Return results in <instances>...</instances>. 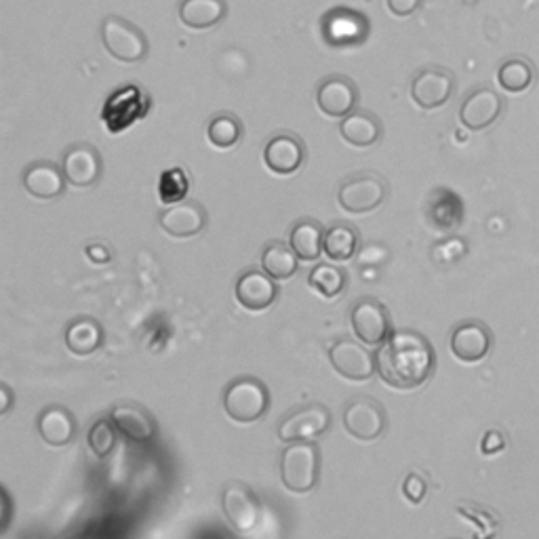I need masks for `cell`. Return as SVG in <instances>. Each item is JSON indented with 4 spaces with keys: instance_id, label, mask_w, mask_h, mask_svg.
Here are the masks:
<instances>
[{
    "instance_id": "1",
    "label": "cell",
    "mask_w": 539,
    "mask_h": 539,
    "mask_svg": "<svg viewBox=\"0 0 539 539\" xmlns=\"http://www.w3.org/2000/svg\"><path fill=\"white\" fill-rule=\"evenodd\" d=\"M436 365L428 339L417 331H396L375 354L379 377L396 390H413L426 384Z\"/></svg>"
},
{
    "instance_id": "2",
    "label": "cell",
    "mask_w": 539,
    "mask_h": 539,
    "mask_svg": "<svg viewBox=\"0 0 539 539\" xmlns=\"http://www.w3.org/2000/svg\"><path fill=\"white\" fill-rule=\"evenodd\" d=\"M99 34H102V43L106 51L114 59H118V62L137 64V62H144V59L148 57L150 43L146 34L121 15L104 17Z\"/></svg>"
},
{
    "instance_id": "3",
    "label": "cell",
    "mask_w": 539,
    "mask_h": 539,
    "mask_svg": "<svg viewBox=\"0 0 539 539\" xmlns=\"http://www.w3.org/2000/svg\"><path fill=\"white\" fill-rule=\"evenodd\" d=\"M270 407V392L257 377H238L224 392V411L238 424H253Z\"/></svg>"
},
{
    "instance_id": "4",
    "label": "cell",
    "mask_w": 539,
    "mask_h": 539,
    "mask_svg": "<svg viewBox=\"0 0 539 539\" xmlns=\"http://www.w3.org/2000/svg\"><path fill=\"white\" fill-rule=\"evenodd\" d=\"M321 455L318 447L310 441H297L283 451L281 478L283 485L293 493H308L318 483Z\"/></svg>"
},
{
    "instance_id": "5",
    "label": "cell",
    "mask_w": 539,
    "mask_h": 539,
    "mask_svg": "<svg viewBox=\"0 0 539 539\" xmlns=\"http://www.w3.org/2000/svg\"><path fill=\"white\" fill-rule=\"evenodd\" d=\"M321 32L325 43L331 47H358L363 45L369 34H371V24L365 13L337 7L325 13L321 22Z\"/></svg>"
},
{
    "instance_id": "6",
    "label": "cell",
    "mask_w": 539,
    "mask_h": 539,
    "mask_svg": "<svg viewBox=\"0 0 539 539\" xmlns=\"http://www.w3.org/2000/svg\"><path fill=\"white\" fill-rule=\"evenodd\" d=\"M388 186L375 173H356L339 186L337 201L348 213H369L384 203Z\"/></svg>"
},
{
    "instance_id": "7",
    "label": "cell",
    "mask_w": 539,
    "mask_h": 539,
    "mask_svg": "<svg viewBox=\"0 0 539 539\" xmlns=\"http://www.w3.org/2000/svg\"><path fill=\"white\" fill-rule=\"evenodd\" d=\"M331 426V413L321 403H310L289 413L283 424L278 426V438L283 443H297V441H314L321 434H325Z\"/></svg>"
},
{
    "instance_id": "8",
    "label": "cell",
    "mask_w": 539,
    "mask_h": 539,
    "mask_svg": "<svg viewBox=\"0 0 539 539\" xmlns=\"http://www.w3.org/2000/svg\"><path fill=\"white\" fill-rule=\"evenodd\" d=\"M386 411L371 396H356L344 409V428L358 441H375L386 430Z\"/></svg>"
},
{
    "instance_id": "9",
    "label": "cell",
    "mask_w": 539,
    "mask_h": 539,
    "mask_svg": "<svg viewBox=\"0 0 539 539\" xmlns=\"http://www.w3.org/2000/svg\"><path fill=\"white\" fill-rule=\"evenodd\" d=\"M354 335L367 346H382L390 337V314L373 297L358 299L350 312Z\"/></svg>"
},
{
    "instance_id": "10",
    "label": "cell",
    "mask_w": 539,
    "mask_h": 539,
    "mask_svg": "<svg viewBox=\"0 0 539 539\" xmlns=\"http://www.w3.org/2000/svg\"><path fill=\"white\" fill-rule=\"evenodd\" d=\"M455 91V76L445 68H424L411 81V99L424 110L445 106Z\"/></svg>"
},
{
    "instance_id": "11",
    "label": "cell",
    "mask_w": 539,
    "mask_h": 539,
    "mask_svg": "<svg viewBox=\"0 0 539 539\" xmlns=\"http://www.w3.org/2000/svg\"><path fill=\"white\" fill-rule=\"evenodd\" d=\"M316 106L329 118H344L358 106V87L352 78L333 74L323 78L316 89Z\"/></svg>"
},
{
    "instance_id": "12",
    "label": "cell",
    "mask_w": 539,
    "mask_h": 539,
    "mask_svg": "<svg viewBox=\"0 0 539 539\" xmlns=\"http://www.w3.org/2000/svg\"><path fill=\"white\" fill-rule=\"evenodd\" d=\"M449 348L457 361L478 363L489 356L493 348V335L481 321H466L451 331Z\"/></svg>"
},
{
    "instance_id": "13",
    "label": "cell",
    "mask_w": 539,
    "mask_h": 539,
    "mask_svg": "<svg viewBox=\"0 0 539 539\" xmlns=\"http://www.w3.org/2000/svg\"><path fill=\"white\" fill-rule=\"evenodd\" d=\"M329 358L333 369L346 379H352V382H365L377 371L375 358L354 339H337L329 350Z\"/></svg>"
},
{
    "instance_id": "14",
    "label": "cell",
    "mask_w": 539,
    "mask_h": 539,
    "mask_svg": "<svg viewBox=\"0 0 539 539\" xmlns=\"http://www.w3.org/2000/svg\"><path fill=\"white\" fill-rule=\"evenodd\" d=\"M62 171L68 179V184L76 188L93 186L104 173V161L91 144H74L66 150Z\"/></svg>"
},
{
    "instance_id": "15",
    "label": "cell",
    "mask_w": 539,
    "mask_h": 539,
    "mask_svg": "<svg viewBox=\"0 0 539 539\" xmlns=\"http://www.w3.org/2000/svg\"><path fill=\"white\" fill-rule=\"evenodd\" d=\"M502 110L504 99L493 89L481 87L464 99L462 108H459V121L470 131H483L502 116Z\"/></svg>"
},
{
    "instance_id": "16",
    "label": "cell",
    "mask_w": 539,
    "mask_h": 539,
    "mask_svg": "<svg viewBox=\"0 0 539 539\" xmlns=\"http://www.w3.org/2000/svg\"><path fill=\"white\" fill-rule=\"evenodd\" d=\"M306 146L293 133H276L264 146V163L276 175H291L304 165Z\"/></svg>"
},
{
    "instance_id": "17",
    "label": "cell",
    "mask_w": 539,
    "mask_h": 539,
    "mask_svg": "<svg viewBox=\"0 0 539 539\" xmlns=\"http://www.w3.org/2000/svg\"><path fill=\"white\" fill-rule=\"evenodd\" d=\"M222 510L232 527L251 531L259 521V502L255 493L243 483H228L222 491Z\"/></svg>"
},
{
    "instance_id": "18",
    "label": "cell",
    "mask_w": 539,
    "mask_h": 539,
    "mask_svg": "<svg viewBox=\"0 0 539 539\" xmlns=\"http://www.w3.org/2000/svg\"><path fill=\"white\" fill-rule=\"evenodd\" d=\"M236 299L238 304L247 310L259 312L266 310L274 304L278 295V287L274 285V278L262 270H247L236 281Z\"/></svg>"
},
{
    "instance_id": "19",
    "label": "cell",
    "mask_w": 539,
    "mask_h": 539,
    "mask_svg": "<svg viewBox=\"0 0 539 539\" xmlns=\"http://www.w3.org/2000/svg\"><path fill=\"white\" fill-rule=\"evenodd\" d=\"M161 228L175 238H190L201 232L207 224V211L196 201H179L165 209L158 217Z\"/></svg>"
},
{
    "instance_id": "20",
    "label": "cell",
    "mask_w": 539,
    "mask_h": 539,
    "mask_svg": "<svg viewBox=\"0 0 539 539\" xmlns=\"http://www.w3.org/2000/svg\"><path fill=\"white\" fill-rule=\"evenodd\" d=\"M22 182L30 196L41 198V201H51V198L64 194L68 179L57 165L47 163V161H38L26 167Z\"/></svg>"
},
{
    "instance_id": "21",
    "label": "cell",
    "mask_w": 539,
    "mask_h": 539,
    "mask_svg": "<svg viewBox=\"0 0 539 539\" xmlns=\"http://www.w3.org/2000/svg\"><path fill=\"white\" fill-rule=\"evenodd\" d=\"M228 15L226 0H179L177 17L190 30H211Z\"/></svg>"
},
{
    "instance_id": "22",
    "label": "cell",
    "mask_w": 539,
    "mask_h": 539,
    "mask_svg": "<svg viewBox=\"0 0 539 539\" xmlns=\"http://www.w3.org/2000/svg\"><path fill=\"white\" fill-rule=\"evenodd\" d=\"M110 419L114 422L118 434H123L135 443H146L156 434L154 417L139 405H118L112 409Z\"/></svg>"
},
{
    "instance_id": "23",
    "label": "cell",
    "mask_w": 539,
    "mask_h": 539,
    "mask_svg": "<svg viewBox=\"0 0 539 539\" xmlns=\"http://www.w3.org/2000/svg\"><path fill=\"white\" fill-rule=\"evenodd\" d=\"M339 133L346 142L354 148H371L379 142V137L384 133L382 121L367 110H354L348 116L342 118L339 123Z\"/></svg>"
},
{
    "instance_id": "24",
    "label": "cell",
    "mask_w": 539,
    "mask_h": 539,
    "mask_svg": "<svg viewBox=\"0 0 539 539\" xmlns=\"http://www.w3.org/2000/svg\"><path fill=\"white\" fill-rule=\"evenodd\" d=\"M36 430L47 445L64 447L72 441L74 432H76L74 415L62 405H51V407L43 409L41 415H38Z\"/></svg>"
},
{
    "instance_id": "25",
    "label": "cell",
    "mask_w": 539,
    "mask_h": 539,
    "mask_svg": "<svg viewBox=\"0 0 539 539\" xmlns=\"http://www.w3.org/2000/svg\"><path fill=\"white\" fill-rule=\"evenodd\" d=\"M464 217V205L459 201V196L451 190L438 188L428 198V219L430 224L443 232L455 230L462 224Z\"/></svg>"
},
{
    "instance_id": "26",
    "label": "cell",
    "mask_w": 539,
    "mask_h": 539,
    "mask_svg": "<svg viewBox=\"0 0 539 539\" xmlns=\"http://www.w3.org/2000/svg\"><path fill=\"white\" fill-rule=\"evenodd\" d=\"M102 344H104V329L95 318L89 316L74 318L66 329V346L76 356H89L102 348Z\"/></svg>"
},
{
    "instance_id": "27",
    "label": "cell",
    "mask_w": 539,
    "mask_h": 539,
    "mask_svg": "<svg viewBox=\"0 0 539 539\" xmlns=\"http://www.w3.org/2000/svg\"><path fill=\"white\" fill-rule=\"evenodd\" d=\"M289 245L299 259L314 262V259L321 257V253H325V232L314 219H302V222L293 226L289 234Z\"/></svg>"
},
{
    "instance_id": "28",
    "label": "cell",
    "mask_w": 539,
    "mask_h": 539,
    "mask_svg": "<svg viewBox=\"0 0 539 539\" xmlns=\"http://www.w3.org/2000/svg\"><path fill=\"white\" fill-rule=\"evenodd\" d=\"M207 139L219 150H230L243 139L241 118L232 112L215 114L207 125Z\"/></svg>"
},
{
    "instance_id": "29",
    "label": "cell",
    "mask_w": 539,
    "mask_h": 539,
    "mask_svg": "<svg viewBox=\"0 0 539 539\" xmlns=\"http://www.w3.org/2000/svg\"><path fill=\"white\" fill-rule=\"evenodd\" d=\"M297 255L291 249V245L287 247L285 243H270L264 247L262 253V270L266 274H270L274 281H287L295 272H297Z\"/></svg>"
},
{
    "instance_id": "30",
    "label": "cell",
    "mask_w": 539,
    "mask_h": 539,
    "mask_svg": "<svg viewBox=\"0 0 539 539\" xmlns=\"http://www.w3.org/2000/svg\"><path fill=\"white\" fill-rule=\"evenodd\" d=\"M497 81L510 93H523L535 83V66L525 57H512L499 66Z\"/></svg>"
},
{
    "instance_id": "31",
    "label": "cell",
    "mask_w": 539,
    "mask_h": 539,
    "mask_svg": "<svg viewBox=\"0 0 539 539\" xmlns=\"http://www.w3.org/2000/svg\"><path fill=\"white\" fill-rule=\"evenodd\" d=\"M358 251V232L346 224H335L325 232V255L333 262H346Z\"/></svg>"
},
{
    "instance_id": "32",
    "label": "cell",
    "mask_w": 539,
    "mask_h": 539,
    "mask_svg": "<svg viewBox=\"0 0 539 539\" xmlns=\"http://www.w3.org/2000/svg\"><path fill=\"white\" fill-rule=\"evenodd\" d=\"M308 285L323 297L333 299L346 289V274L335 266L318 264L308 276Z\"/></svg>"
},
{
    "instance_id": "33",
    "label": "cell",
    "mask_w": 539,
    "mask_h": 539,
    "mask_svg": "<svg viewBox=\"0 0 539 539\" xmlns=\"http://www.w3.org/2000/svg\"><path fill=\"white\" fill-rule=\"evenodd\" d=\"M188 190H190V179L182 167L165 171L161 175V182H158V196H161V201L167 205L184 201Z\"/></svg>"
},
{
    "instance_id": "34",
    "label": "cell",
    "mask_w": 539,
    "mask_h": 539,
    "mask_svg": "<svg viewBox=\"0 0 539 539\" xmlns=\"http://www.w3.org/2000/svg\"><path fill=\"white\" fill-rule=\"evenodd\" d=\"M118 430L112 419H97L87 434V443L97 457H108L116 447Z\"/></svg>"
},
{
    "instance_id": "35",
    "label": "cell",
    "mask_w": 539,
    "mask_h": 539,
    "mask_svg": "<svg viewBox=\"0 0 539 539\" xmlns=\"http://www.w3.org/2000/svg\"><path fill=\"white\" fill-rule=\"evenodd\" d=\"M403 493L407 495L409 502L419 504L426 497V481L419 474H409L403 485Z\"/></svg>"
},
{
    "instance_id": "36",
    "label": "cell",
    "mask_w": 539,
    "mask_h": 539,
    "mask_svg": "<svg viewBox=\"0 0 539 539\" xmlns=\"http://www.w3.org/2000/svg\"><path fill=\"white\" fill-rule=\"evenodd\" d=\"M422 3L424 0H386L388 11L394 17H411L413 13L422 9Z\"/></svg>"
},
{
    "instance_id": "37",
    "label": "cell",
    "mask_w": 539,
    "mask_h": 539,
    "mask_svg": "<svg viewBox=\"0 0 539 539\" xmlns=\"http://www.w3.org/2000/svg\"><path fill=\"white\" fill-rule=\"evenodd\" d=\"M457 512L462 514V516H466V518H470V521H476V525H493V527H497L495 518H491V516H489L487 512H483V510H476V508L468 510V508L462 506Z\"/></svg>"
},
{
    "instance_id": "38",
    "label": "cell",
    "mask_w": 539,
    "mask_h": 539,
    "mask_svg": "<svg viewBox=\"0 0 539 539\" xmlns=\"http://www.w3.org/2000/svg\"><path fill=\"white\" fill-rule=\"evenodd\" d=\"M499 449H504V436L499 432H487L485 441H483V451L487 455H491V453H495Z\"/></svg>"
},
{
    "instance_id": "39",
    "label": "cell",
    "mask_w": 539,
    "mask_h": 539,
    "mask_svg": "<svg viewBox=\"0 0 539 539\" xmlns=\"http://www.w3.org/2000/svg\"><path fill=\"white\" fill-rule=\"evenodd\" d=\"M87 257L95 264H106L110 259V251L104 245H89L87 247Z\"/></svg>"
},
{
    "instance_id": "40",
    "label": "cell",
    "mask_w": 539,
    "mask_h": 539,
    "mask_svg": "<svg viewBox=\"0 0 539 539\" xmlns=\"http://www.w3.org/2000/svg\"><path fill=\"white\" fill-rule=\"evenodd\" d=\"M0 394H3V407H0V415H7L11 405H13V396H11V390L7 384L0 386Z\"/></svg>"
},
{
    "instance_id": "41",
    "label": "cell",
    "mask_w": 539,
    "mask_h": 539,
    "mask_svg": "<svg viewBox=\"0 0 539 539\" xmlns=\"http://www.w3.org/2000/svg\"><path fill=\"white\" fill-rule=\"evenodd\" d=\"M3 499H5V518H3V527H0V529H7V525H9V512H11V499H9V493H7V489L3 487Z\"/></svg>"
}]
</instances>
